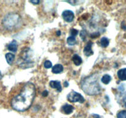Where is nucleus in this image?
<instances>
[{
  "mask_svg": "<svg viewBox=\"0 0 126 118\" xmlns=\"http://www.w3.org/2000/svg\"><path fill=\"white\" fill-rule=\"evenodd\" d=\"M17 43L16 40H13L7 45V49L12 52H16L17 51Z\"/></svg>",
  "mask_w": 126,
  "mask_h": 118,
  "instance_id": "1a4fd4ad",
  "label": "nucleus"
},
{
  "mask_svg": "<svg viewBox=\"0 0 126 118\" xmlns=\"http://www.w3.org/2000/svg\"><path fill=\"white\" fill-rule=\"evenodd\" d=\"M78 33H79L78 30L76 29H75V28H71V30H70V34H71L72 36L75 37L76 36L78 35Z\"/></svg>",
  "mask_w": 126,
  "mask_h": 118,
  "instance_id": "6ab92c4d",
  "label": "nucleus"
},
{
  "mask_svg": "<svg viewBox=\"0 0 126 118\" xmlns=\"http://www.w3.org/2000/svg\"><path fill=\"white\" fill-rule=\"evenodd\" d=\"M76 43H77V41H76V39L75 38V37L70 36H69L67 38V43L68 45H73L75 44H76Z\"/></svg>",
  "mask_w": 126,
  "mask_h": 118,
  "instance_id": "dca6fc26",
  "label": "nucleus"
},
{
  "mask_svg": "<svg viewBox=\"0 0 126 118\" xmlns=\"http://www.w3.org/2000/svg\"><path fill=\"white\" fill-rule=\"evenodd\" d=\"M80 36H81V39H82V40L84 41L85 39H86V31H84V30L82 31L81 32V33H80Z\"/></svg>",
  "mask_w": 126,
  "mask_h": 118,
  "instance_id": "aec40b11",
  "label": "nucleus"
},
{
  "mask_svg": "<svg viewBox=\"0 0 126 118\" xmlns=\"http://www.w3.org/2000/svg\"><path fill=\"white\" fill-rule=\"evenodd\" d=\"M72 60L73 61V63H75V65L76 66H79L82 64V60L81 59V57L80 56H79L78 54H75V55L73 56Z\"/></svg>",
  "mask_w": 126,
  "mask_h": 118,
  "instance_id": "f8f14e48",
  "label": "nucleus"
},
{
  "mask_svg": "<svg viewBox=\"0 0 126 118\" xmlns=\"http://www.w3.org/2000/svg\"><path fill=\"white\" fill-rule=\"evenodd\" d=\"M62 17L65 22H71L75 18V15L70 10H65L62 12Z\"/></svg>",
  "mask_w": 126,
  "mask_h": 118,
  "instance_id": "39448f33",
  "label": "nucleus"
},
{
  "mask_svg": "<svg viewBox=\"0 0 126 118\" xmlns=\"http://www.w3.org/2000/svg\"><path fill=\"white\" fill-rule=\"evenodd\" d=\"M63 71V66L61 64H56L52 68V72L54 74L61 73Z\"/></svg>",
  "mask_w": 126,
  "mask_h": 118,
  "instance_id": "9d476101",
  "label": "nucleus"
},
{
  "mask_svg": "<svg viewBox=\"0 0 126 118\" xmlns=\"http://www.w3.org/2000/svg\"><path fill=\"white\" fill-rule=\"evenodd\" d=\"M123 103H124V106L126 108V93L124 94V97H123Z\"/></svg>",
  "mask_w": 126,
  "mask_h": 118,
  "instance_id": "4be33fe9",
  "label": "nucleus"
},
{
  "mask_svg": "<svg viewBox=\"0 0 126 118\" xmlns=\"http://www.w3.org/2000/svg\"><path fill=\"white\" fill-rule=\"evenodd\" d=\"M99 36H100V33H97V32H95V33H92V35L91 36V37L92 38H97V37H98Z\"/></svg>",
  "mask_w": 126,
  "mask_h": 118,
  "instance_id": "412c9836",
  "label": "nucleus"
},
{
  "mask_svg": "<svg viewBox=\"0 0 126 118\" xmlns=\"http://www.w3.org/2000/svg\"><path fill=\"white\" fill-rule=\"evenodd\" d=\"M40 1H30V2H32L33 4H38Z\"/></svg>",
  "mask_w": 126,
  "mask_h": 118,
  "instance_id": "b1692460",
  "label": "nucleus"
},
{
  "mask_svg": "<svg viewBox=\"0 0 126 118\" xmlns=\"http://www.w3.org/2000/svg\"><path fill=\"white\" fill-rule=\"evenodd\" d=\"M52 66V64L51 61H49V60H46L44 63V66L45 68L49 69Z\"/></svg>",
  "mask_w": 126,
  "mask_h": 118,
  "instance_id": "a211bd4d",
  "label": "nucleus"
},
{
  "mask_svg": "<svg viewBox=\"0 0 126 118\" xmlns=\"http://www.w3.org/2000/svg\"><path fill=\"white\" fill-rule=\"evenodd\" d=\"M117 118H126V110H122L117 114Z\"/></svg>",
  "mask_w": 126,
  "mask_h": 118,
  "instance_id": "f3484780",
  "label": "nucleus"
},
{
  "mask_svg": "<svg viewBox=\"0 0 126 118\" xmlns=\"http://www.w3.org/2000/svg\"><path fill=\"white\" fill-rule=\"evenodd\" d=\"M35 93L34 85L32 82L25 83L21 87L18 93L12 97L11 102V106L17 111H25L32 106Z\"/></svg>",
  "mask_w": 126,
  "mask_h": 118,
  "instance_id": "f257e3e1",
  "label": "nucleus"
},
{
  "mask_svg": "<svg viewBox=\"0 0 126 118\" xmlns=\"http://www.w3.org/2000/svg\"><path fill=\"white\" fill-rule=\"evenodd\" d=\"M43 97H47L48 95V92L47 90H44V92H43Z\"/></svg>",
  "mask_w": 126,
  "mask_h": 118,
  "instance_id": "5701e85b",
  "label": "nucleus"
},
{
  "mask_svg": "<svg viewBox=\"0 0 126 118\" xmlns=\"http://www.w3.org/2000/svg\"><path fill=\"white\" fill-rule=\"evenodd\" d=\"M81 88L89 95H98L102 91V87L98 82V76L97 74L87 76L81 81Z\"/></svg>",
  "mask_w": 126,
  "mask_h": 118,
  "instance_id": "f03ea898",
  "label": "nucleus"
},
{
  "mask_svg": "<svg viewBox=\"0 0 126 118\" xmlns=\"http://www.w3.org/2000/svg\"><path fill=\"white\" fill-rule=\"evenodd\" d=\"M118 78L121 81H126V68L119 70L117 73Z\"/></svg>",
  "mask_w": 126,
  "mask_h": 118,
  "instance_id": "9b49d317",
  "label": "nucleus"
},
{
  "mask_svg": "<svg viewBox=\"0 0 126 118\" xmlns=\"http://www.w3.org/2000/svg\"><path fill=\"white\" fill-rule=\"evenodd\" d=\"M74 110V107L69 104H65L62 107V111L65 114H70Z\"/></svg>",
  "mask_w": 126,
  "mask_h": 118,
  "instance_id": "6e6552de",
  "label": "nucleus"
},
{
  "mask_svg": "<svg viewBox=\"0 0 126 118\" xmlns=\"http://www.w3.org/2000/svg\"><path fill=\"white\" fill-rule=\"evenodd\" d=\"M110 44V41L109 39H108L106 37H103L102 38V39H100V45L103 48H105L107 47Z\"/></svg>",
  "mask_w": 126,
  "mask_h": 118,
  "instance_id": "4468645a",
  "label": "nucleus"
},
{
  "mask_svg": "<svg viewBox=\"0 0 126 118\" xmlns=\"http://www.w3.org/2000/svg\"><path fill=\"white\" fill-rule=\"evenodd\" d=\"M63 86H64V87H68L69 84H68V81H65V82H64Z\"/></svg>",
  "mask_w": 126,
  "mask_h": 118,
  "instance_id": "a878e982",
  "label": "nucleus"
},
{
  "mask_svg": "<svg viewBox=\"0 0 126 118\" xmlns=\"http://www.w3.org/2000/svg\"><path fill=\"white\" fill-rule=\"evenodd\" d=\"M21 17L16 12H9L6 14L2 18V25L7 30L12 31L18 28L21 22Z\"/></svg>",
  "mask_w": 126,
  "mask_h": 118,
  "instance_id": "7ed1b4c3",
  "label": "nucleus"
},
{
  "mask_svg": "<svg viewBox=\"0 0 126 118\" xmlns=\"http://www.w3.org/2000/svg\"><path fill=\"white\" fill-rule=\"evenodd\" d=\"M60 34H61V32H60V31H58L57 32V36H60Z\"/></svg>",
  "mask_w": 126,
  "mask_h": 118,
  "instance_id": "bb28decb",
  "label": "nucleus"
},
{
  "mask_svg": "<svg viewBox=\"0 0 126 118\" xmlns=\"http://www.w3.org/2000/svg\"><path fill=\"white\" fill-rule=\"evenodd\" d=\"M91 116L92 117V118H100L99 116L97 115V114H92V115H91Z\"/></svg>",
  "mask_w": 126,
  "mask_h": 118,
  "instance_id": "393cba45",
  "label": "nucleus"
},
{
  "mask_svg": "<svg viewBox=\"0 0 126 118\" xmlns=\"http://www.w3.org/2000/svg\"><path fill=\"white\" fill-rule=\"evenodd\" d=\"M1 78H2V75H1V72H0V79H1Z\"/></svg>",
  "mask_w": 126,
  "mask_h": 118,
  "instance_id": "cd10ccee",
  "label": "nucleus"
},
{
  "mask_svg": "<svg viewBox=\"0 0 126 118\" xmlns=\"http://www.w3.org/2000/svg\"><path fill=\"white\" fill-rule=\"evenodd\" d=\"M50 87L53 88H55L59 92H62V87L61 83L59 81H51L49 83Z\"/></svg>",
  "mask_w": 126,
  "mask_h": 118,
  "instance_id": "0eeeda50",
  "label": "nucleus"
},
{
  "mask_svg": "<svg viewBox=\"0 0 126 118\" xmlns=\"http://www.w3.org/2000/svg\"><path fill=\"white\" fill-rule=\"evenodd\" d=\"M5 57H6V61H7V63L10 65H12L14 60V54H12V53H7V54H6V55H5Z\"/></svg>",
  "mask_w": 126,
  "mask_h": 118,
  "instance_id": "ddd939ff",
  "label": "nucleus"
},
{
  "mask_svg": "<svg viewBox=\"0 0 126 118\" xmlns=\"http://www.w3.org/2000/svg\"><path fill=\"white\" fill-rule=\"evenodd\" d=\"M92 44H93V43L91 41H89L87 43L86 46H85L84 49V54H85L86 56L89 57L94 54V52L92 49Z\"/></svg>",
  "mask_w": 126,
  "mask_h": 118,
  "instance_id": "423d86ee",
  "label": "nucleus"
},
{
  "mask_svg": "<svg viewBox=\"0 0 126 118\" xmlns=\"http://www.w3.org/2000/svg\"><path fill=\"white\" fill-rule=\"evenodd\" d=\"M67 100L71 103H76L79 102L82 103L85 102V99L83 96L79 93L73 90L67 95Z\"/></svg>",
  "mask_w": 126,
  "mask_h": 118,
  "instance_id": "20e7f679",
  "label": "nucleus"
},
{
  "mask_svg": "<svg viewBox=\"0 0 126 118\" xmlns=\"http://www.w3.org/2000/svg\"><path fill=\"white\" fill-rule=\"evenodd\" d=\"M111 81V77L109 74L103 75V77L101 79V81L105 84H108Z\"/></svg>",
  "mask_w": 126,
  "mask_h": 118,
  "instance_id": "2eb2a0df",
  "label": "nucleus"
}]
</instances>
